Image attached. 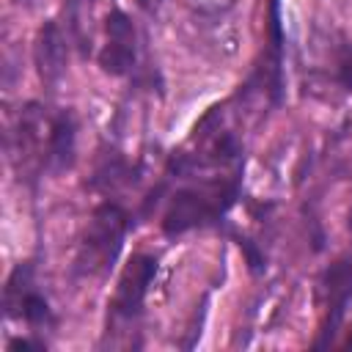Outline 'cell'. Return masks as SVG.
Wrapping results in <instances>:
<instances>
[{
	"label": "cell",
	"instance_id": "cell-11",
	"mask_svg": "<svg viewBox=\"0 0 352 352\" xmlns=\"http://www.w3.org/2000/svg\"><path fill=\"white\" fill-rule=\"evenodd\" d=\"M91 6H94V0H66V6H63L66 28L72 30V36H74V41L80 44L82 52H88V36L82 30V14L91 11Z\"/></svg>",
	"mask_w": 352,
	"mask_h": 352
},
{
	"label": "cell",
	"instance_id": "cell-1",
	"mask_svg": "<svg viewBox=\"0 0 352 352\" xmlns=\"http://www.w3.org/2000/svg\"><path fill=\"white\" fill-rule=\"evenodd\" d=\"M239 184L242 170H223L217 176H204L198 182L176 187L162 214V231L168 236H179L192 228L220 223L226 212L236 204Z\"/></svg>",
	"mask_w": 352,
	"mask_h": 352
},
{
	"label": "cell",
	"instance_id": "cell-3",
	"mask_svg": "<svg viewBox=\"0 0 352 352\" xmlns=\"http://www.w3.org/2000/svg\"><path fill=\"white\" fill-rule=\"evenodd\" d=\"M157 267H160L157 256H148V253H138L126 261V267L118 275L116 292L107 302V333L110 330L121 333L140 319L148 286L157 275Z\"/></svg>",
	"mask_w": 352,
	"mask_h": 352
},
{
	"label": "cell",
	"instance_id": "cell-10",
	"mask_svg": "<svg viewBox=\"0 0 352 352\" xmlns=\"http://www.w3.org/2000/svg\"><path fill=\"white\" fill-rule=\"evenodd\" d=\"M138 179H140V168L135 162H129L118 151H107L96 162V170L91 176V187L104 192V195H113L118 190H126V187L138 184Z\"/></svg>",
	"mask_w": 352,
	"mask_h": 352
},
{
	"label": "cell",
	"instance_id": "cell-4",
	"mask_svg": "<svg viewBox=\"0 0 352 352\" xmlns=\"http://www.w3.org/2000/svg\"><path fill=\"white\" fill-rule=\"evenodd\" d=\"M3 308H6V316L14 319H25L30 327H52L55 316H52V308H50V300L36 289L33 283V264L30 261H19L6 286H3Z\"/></svg>",
	"mask_w": 352,
	"mask_h": 352
},
{
	"label": "cell",
	"instance_id": "cell-17",
	"mask_svg": "<svg viewBox=\"0 0 352 352\" xmlns=\"http://www.w3.org/2000/svg\"><path fill=\"white\" fill-rule=\"evenodd\" d=\"M346 349H352V333H349V338H346V344H344Z\"/></svg>",
	"mask_w": 352,
	"mask_h": 352
},
{
	"label": "cell",
	"instance_id": "cell-8",
	"mask_svg": "<svg viewBox=\"0 0 352 352\" xmlns=\"http://www.w3.org/2000/svg\"><path fill=\"white\" fill-rule=\"evenodd\" d=\"M69 60V36L58 19H47L33 38V63L44 85L60 82Z\"/></svg>",
	"mask_w": 352,
	"mask_h": 352
},
{
	"label": "cell",
	"instance_id": "cell-6",
	"mask_svg": "<svg viewBox=\"0 0 352 352\" xmlns=\"http://www.w3.org/2000/svg\"><path fill=\"white\" fill-rule=\"evenodd\" d=\"M104 47L99 50V66L110 77H126L135 69L138 60V41H135V25L132 19L121 11L113 8L104 19Z\"/></svg>",
	"mask_w": 352,
	"mask_h": 352
},
{
	"label": "cell",
	"instance_id": "cell-13",
	"mask_svg": "<svg viewBox=\"0 0 352 352\" xmlns=\"http://www.w3.org/2000/svg\"><path fill=\"white\" fill-rule=\"evenodd\" d=\"M239 248L245 250V256H248V264H250V270L253 272H261V264H264V256L250 245V239H245V236H239Z\"/></svg>",
	"mask_w": 352,
	"mask_h": 352
},
{
	"label": "cell",
	"instance_id": "cell-7",
	"mask_svg": "<svg viewBox=\"0 0 352 352\" xmlns=\"http://www.w3.org/2000/svg\"><path fill=\"white\" fill-rule=\"evenodd\" d=\"M253 82L270 96L272 104L283 102V22H280V0H270L267 8V50L264 63L256 69Z\"/></svg>",
	"mask_w": 352,
	"mask_h": 352
},
{
	"label": "cell",
	"instance_id": "cell-14",
	"mask_svg": "<svg viewBox=\"0 0 352 352\" xmlns=\"http://www.w3.org/2000/svg\"><path fill=\"white\" fill-rule=\"evenodd\" d=\"M47 344L38 341V338H11L8 341V352H16V349H44Z\"/></svg>",
	"mask_w": 352,
	"mask_h": 352
},
{
	"label": "cell",
	"instance_id": "cell-15",
	"mask_svg": "<svg viewBox=\"0 0 352 352\" xmlns=\"http://www.w3.org/2000/svg\"><path fill=\"white\" fill-rule=\"evenodd\" d=\"M160 3H162V0H138V6H140V8H146V11H151V8H157Z\"/></svg>",
	"mask_w": 352,
	"mask_h": 352
},
{
	"label": "cell",
	"instance_id": "cell-12",
	"mask_svg": "<svg viewBox=\"0 0 352 352\" xmlns=\"http://www.w3.org/2000/svg\"><path fill=\"white\" fill-rule=\"evenodd\" d=\"M333 80H336L344 91H352V41H349V38H344V41L336 47Z\"/></svg>",
	"mask_w": 352,
	"mask_h": 352
},
{
	"label": "cell",
	"instance_id": "cell-5",
	"mask_svg": "<svg viewBox=\"0 0 352 352\" xmlns=\"http://www.w3.org/2000/svg\"><path fill=\"white\" fill-rule=\"evenodd\" d=\"M322 292H324V316H322L319 338L314 341L316 349H324L333 344V338L346 316V305L352 297V261L349 258H338L336 264H330L324 270Z\"/></svg>",
	"mask_w": 352,
	"mask_h": 352
},
{
	"label": "cell",
	"instance_id": "cell-9",
	"mask_svg": "<svg viewBox=\"0 0 352 352\" xmlns=\"http://www.w3.org/2000/svg\"><path fill=\"white\" fill-rule=\"evenodd\" d=\"M77 157V121L72 110H58L50 116V132L44 146V170L47 173H66L72 170Z\"/></svg>",
	"mask_w": 352,
	"mask_h": 352
},
{
	"label": "cell",
	"instance_id": "cell-2",
	"mask_svg": "<svg viewBox=\"0 0 352 352\" xmlns=\"http://www.w3.org/2000/svg\"><path fill=\"white\" fill-rule=\"evenodd\" d=\"M132 228V214L116 204V201H104L94 209L82 239L77 245V256H74V275L77 278H96L113 270V264L118 261V253L124 248V239Z\"/></svg>",
	"mask_w": 352,
	"mask_h": 352
},
{
	"label": "cell",
	"instance_id": "cell-16",
	"mask_svg": "<svg viewBox=\"0 0 352 352\" xmlns=\"http://www.w3.org/2000/svg\"><path fill=\"white\" fill-rule=\"evenodd\" d=\"M14 3H16V6H22V8H36L41 0H14Z\"/></svg>",
	"mask_w": 352,
	"mask_h": 352
}]
</instances>
